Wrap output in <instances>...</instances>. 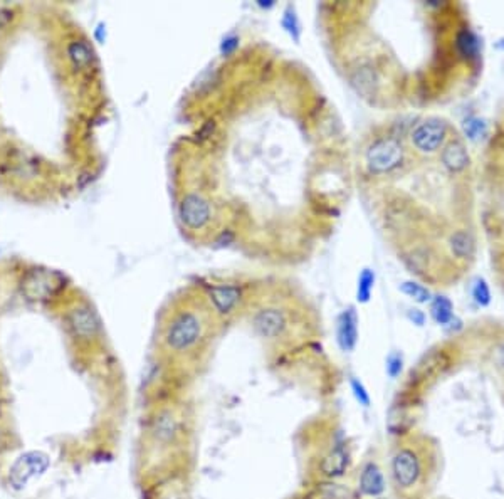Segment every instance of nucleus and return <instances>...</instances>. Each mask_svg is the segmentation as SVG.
I'll return each instance as SVG.
<instances>
[{"label":"nucleus","mask_w":504,"mask_h":499,"mask_svg":"<svg viewBox=\"0 0 504 499\" xmlns=\"http://www.w3.org/2000/svg\"><path fill=\"white\" fill-rule=\"evenodd\" d=\"M360 493L367 498H380L381 494L387 489V482H385L384 470L377 462L368 461L367 464L361 468L360 481H359Z\"/></svg>","instance_id":"nucleus-11"},{"label":"nucleus","mask_w":504,"mask_h":499,"mask_svg":"<svg viewBox=\"0 0 504 499\" xmlns=\"http://www.w3.org/2000/svg\"><path fill=\"white\" fill-rule=\"evenodd\" d=\"M375 499H381V498H375Z\"/></svg>","instance_id":"nucleus-32"},{"label":"nucleus","mask_w":504,"mask_h":499,"mask_svg":"<svg viewBox=\"0 0 504 499\" xmlns=\"http://www.w3.org/2000/svg\"><path fill=\"white\" fill-rule=\"evenodd\" d=\"M375 287V273L365 267L359 276V286H356V299L359 303H368L372 298V291Z\"/></svg>","instance_id":"nucleus-19"},{"label":"nucleus","mask_w":504,"mask_h":499,"mask_svg":"<svg viewBox=\"0 0 504 499\" xmlns=\"http://www.w3.org/2000/svg\"><path fill=\"white\" fill-rule=\"evenodd\" d=\"M407 318L410 319V322H412L414 324H417V326H424V324H425V313H424V311H420V310H410L409 311V313H407Z\"/></svg>","instance_id":"nucleus-28"},{"label":"nucleus","mask_w":504,"mask_h":499,"mask_svg":"<svg viewBox=\"0 0 504 499\" xmlns=\"http://www.w3.org/2000/svg\"><path fill=\"white\" fill-rule=\"evenodd\" d=\"M349 387H352V392H353V397H355V400L359 402L361 407L368 409L370 404H372V399H370V393L367 390V387L363 385V382L353 377V379L349 380Z\"/></svg>","instance_id":"nucleus-25"},{"label":"nucleus","mask_w":504,"mask_h":499,"mask_svg":"<svg viewBox=\"0 0 504 499\" xmlns=\"http://www.w3.org/2000/svg\"><path fill=\"white\" fill-rule=\"evenodd\" d=\"M390 470H392V480L398 489H412L414 486L418 484L424 474L422 456L416 447H410V445L398 447L392 457Z\"/></svg>","instance_id":"nucleus-3"},{"label":"nucleus","mask_w":504,"mask_h":499,"mask_svg":"<svg viewBox=\"0 0 504 499\" xmlns=\"http://www.w3.org/2000/svg\"><path fill=\"white\" fill-rule=\"evenodd\" d=\"M205 318L194 308L177 311L165 326V347L173 353L192 351L205 336Z\"/></svg>","instance_id":"nucleus-1"},{"label":"nucleus","mask_w":504,"mask_h":499,"mask_svg":"<svg viewBox=\"0 0 504 499\" xmlns=\"http://www.w3.org/2000/svg\"><path fill=\"white\" fill-rule=\"evenodd\" d=\"M387 375L390 379H397L400 375L402 370H404V358H402L400 353H390L387 356Z\"/></svg>","instance_id":"nucleus-26"},{"label":"nucleus","mask_w":504,"mask_h":499,"mask_svg":"<svg viewBox=\"0 0 504 499\" xmlns=\"http://www.w3.org/2000/svg\"><path fill=\"white\" fill-rule=\"evenodd\" d=\"M336 336H338V344L341 350H355L356 343H359V316H356L355 308H348L338 316Z\"/></svg>","instance_id":"nucleus-12"},{"label":"nucleus","mask_w":504,"mask_h":499,"mask_svg":"<svg viewBox=\"0 0 504 499\" xmlns=\"http://www.w3.org/2000/svg\"><path fill=\"white\" fill-rule=\"evenodd\" d=\"M462 128H464L466 136L469 140H478L486 133V123L479 118H467V120L462 123Z\"/></svg>","instance_id":"nucleus-23"},{"label":"nucleus","mask_w":504,"mask_h":499,"mask_svg":"<svg viewBox=\"0 0 504 499\" xmlns=\"http://www.w3.org/2000/svg\"><path fill=\"white\" fill-rule=\"evenodd\" d=\"M430 316L437 324L447 326L454 319V304L446 296H436L430 301Z\"/></svg>","instance_id":"nucleus-17"},{"label":"nucleus","mask_w":504,"mask_h":499,"mask_svg":"<svg viewBox=\"0 0 504 499\" xmlns=\"http://www.w3.org/2000/svg\"><path fill=\"white\" fill-rule=\"evenodd\" d=\"M281 24H283L284 31H286L288 34H290L291 38L296 40V42H299L301 26H299L298 15H296V12H294V9H292L291 6L288 7L286 10H284V15H283V19H281Z\"/></svg>","instance_id":"nucleus-22"},{"label":"nucleus","mask_w":504,"mask_h":499,"mask_svg":"<svg viewBox=\"0 0 504 499\" xmlns=\"http://www.w3.org/2000/svg\"><path fill=\"white\" fill-rule=\"evenodd\" d=\"M442 164L449 172H462L469 165V153L461 141H450L447 143L441 155Z\"/></svg>","instance_id":"nucleus-13"},{"label":"nucleus","mask_w":504,"mask_h":499,"mask_svg":"<svg viewBox=\"0 0 504 499\" xmlns=\"http://www.w3.org/2000/svg\"><path fill=\"white\" fill-rule=\"evenodd\" d=\"M447 125L439 118H429L414 128L410 140L420 153H434L444 145Z\"/></svg>","instance_id":"nucleus-6"},{"label":"nucleus","mask_w":504,"mask_h":499,"mask_svg":"<svg viewBox=\"0 0 504 499\" xmlns=\"http://www.w3.org/2000/svg\"><path fill=\"white\" fill-rule=\"evenodd\" d=\"M68 326L74 338L81 342H91L101 331V322L93 308L88 304H78L68 313Z\"/></svg>","instance_id":"nucleus-7"},{"label":"nucleus","mask_w":504,"mask_h":499,"mask_svg":"<svg viewBox=\"0 0 504 499\" xmlns=\"http://www.w3.org/2000/svg\"><path fill=\"white\" fill-rule=\"evenodd\" d=\"M61 286L59 276L49 271H31L29 274L24 278L22 281V293L29 299L34 301H40V299H47L58 291Z\"/></svg>","instance_id":"nucleus-9"},{"label":"nucleus","mask_w":504,"mask_h":499,"mask_svg":"<svg viewBox=\"0 0 504 499\" xmlns=\"http://www.w3.org/2000/svg\"><path fill=\"white\" fill-rule=\"evenodd\" d=\"M501 47H504V44H501Z\"/></svg>","instance_id":"nucleus-31"},{"label":"nucleus","mask_w":504,"mask_h":499,"mask_svg":"<svg viewBox=\"0 0 504 499\" xmlns=\"http://www.w3.org/2000/svg\"><path fill=\"white\" fill-rule=\"evenodd\" d=\"M49 464L47 454L40 452V450H31V452L22 454L15 459L14 464H12L10 473H9V481L10 484L14 486L15 489L26 488L27 482L34 477L42 476L46 473Z\"/></svg>","instance_id":"nucleus-4"},{"label":"nucleus","mask_w":504,"mask_h":499,"mask_svg":"<svg viewBox=\"0 0 504 499\" xmlns=\"http://www.w3.org/2000/svg\"><path fill=\"white\" fill-rule=\"evenodd\" d=\"M348 468V452L343 445H336L330 450L323 462H321V473L328 477H340L347 473Z\"/></svg>","instance_id":"nucleus-14"},{"label":"nucleus","mask_w":504,"mask_h":499,"mask_svg":"<svg viewBox=\"0 0 504 499\" xmlns=\"http://www.w3.org/2000/svg\"><path fill=\"white\" fill-rule=\"evenodd\" d=\"M175 431H177V425H175L173 417L170 413H162L155 422V432L157 437L164 441H170L175 436Z\"/></svg>","instance_id":"nucleus-21"},{"label":"nucleus","mask_w":504,"mask_h":499,"mask_svg":"<svg viewBox=\"0 0 504 499\" xmlns=\"http://www.w3.org/2000/svg\"><path fill=\"white\" fill-rule=\"evenodd\" d=\"M178 217L187 229L198 232L212 221V205L200 193H187L178 204Z\"/></svg>","instance_id":"nucleus-5"},{"label":"nucleus","mask_w":504,"mask_h":499,"mask_svg":"<svg viewBox=\"0 0 504 499\" xmlns=\"http://www.w3.org/2000/svg\"><path fill=\"white\" fill-rule=\"evenodd\" d=\"M252 328L261 338H279L288 328V316L281 308L267 306L259 310L252 318Z\"/></svg>","instance_id":"nucleus-8"},{"label":"nucleus","mask_w":504,"mask_h":499,"mask_svg":"<svg viewBox=\"0 0 504 499\" xmlns=\"http://www.w3.org/2000/svg\"><path fill=\"white\" fill-rule=\"evenodd\" d=\"M449 242H450V249H452V253L456 254L459 259L471 258L474 253V239L473 235L466 232V230H457V232H454L450 235Z\"/></svg>","instance_id":"nucleus-18"},{"label":"nucleus","mask_w":504,"mask_h":499,"mask_svg":"<svg viewBox=\"0 0 504 499\" xmlns=\"http://www.w3.org/2000/svg\"><path fill=\"white\" fill-rule=\"evenodd\" d=\"M473 298L479 306H487L491 303V291L487 283L482 278H478L473 286Z\"/></svg>","instance_id":"nucleus-24"},{"label":"nucleus","mask_w":504,"mask_h":499,"mask_svg":"<svg viewBox=\"0 0 504 499\" xmlns=\"http://www.w3.org/2000/svg\"><path fill=\"white\" fill-rule=\"evenodd\" d=\"M400 291L404 294H407L409 298H412L414 301L417 303H429L430 299H432V294H430V291L427 290L425 286H422V284L418 283H414V281H405L400 284Z\"/></svg>","instance_id":"nucleus-20"},{"label":"nucleus","mask_w":504,"mask_h":499,"mask_svg":"<svg viewBox=\"0 0 504 499\" xmlns=\"http://www.w3.org/2000/svg\"><path fill=\"white\" fill-rule=\"evenodd\" d=\"M209 299L219 315L230 316L241 304L242 291L235 284H215L209 287Z\"/></svg>","instance_id":"nucleus-10"},{"label":"nucleus","mask_w":504,"mask_h":499,"mask_svg":"<svg viewBox=\"0 0 504 499\" xmlns=\"http://www.w3.org/2000/svg\"><path fill=\"white\" fill-rule=\"evenodd\" d=\"M456 51L462 59L474 61L479 56V39L473 31L462 29L456 35Z\"/></svg>","instance_id":"nucleus-15"},{"label":"nucleus","mask_w":504,"mask_h":499,"mask_svg":"<svg viewBox=\"0 0 504 499\" xmlns=\"http://www.w3.org/2000/svg\"><path fill=\"white\" fill-rule=\"evenodd\" d=\"M66 51L68 59L76 69H86L93 63V49L84 40H71Z\"/></svg>","instance_id":"nucleus-16"},{"label":"nucleus","mask_w":504,"mask_h":499,"mask_svg":"<svg viewBox=\"0 0 504 499\" xmlns=\"http://www.w3.org/2000/svg\"><path fill=\"white\" fill-rule=\"evenodd\" d=\"M237 47H239V38H237V35L230 34V35H227V38L222 40L221 52L223 56H229V54H233V52H235Z\"/></svg>","instance_id":"nucleus-27"},{"label":"nucleus","mask_w":504,"mask_h":499,"mask_svg":"<svg viewBox=\"0 0 504 499\" xmlns=\"http://www.w3.org/2000/svg\"><path fill=\"white\" fill-rule=\"evenodd\" d=\"M12 20V12L10 10H0V32H3L9 27Z\"/></svg>","instance_id":"nucleus-29"},{"label":"nucleus","mask_w":504,"mask_h":499,"mask_svg":"<svg viewBox=\"0 0 504 499\" xmlns=\"http://www.w3.org/2000/svg\"><path fill=\"white\" fill-rule=\"evenodd\" d=\"M499 362H501V365L504 367V344L499 348Z\"/></svg>","instance_id":"nucleus-30"},{"label":"nucleus","mask_w":504,"mask_h":499,"mask_svg":"<svg viewBox=\"0 0 504 499\" xmlns=\"http://www.w3.org/2000/svg\"><path fill=\"white\" fill-rule=\"evenodd\" d=\"M367 166L375 175H384L397 170L404 161V147L393 136H381L370 145L367 153Z\"/></svg>","instance_id":"nucleus-2"}]
</instances>
